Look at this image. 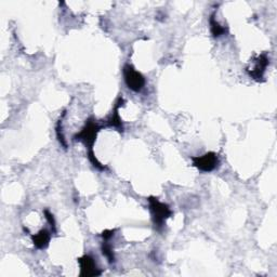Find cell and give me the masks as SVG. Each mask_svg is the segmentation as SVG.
<instances>
[{
  "label": "cell",
  "mask_w": 277,
  "mask_h": 277,
  "mask_svg": "<svg viewBox=\"0 0 277 277\" xmlns=\"http://www.w3.org/2000/svg\"><path fill=\"white\" fill-rule=\"evenodd\" d=\"M268 65H269V57L266 53H262L259 57H258L254 67L251 69H247L248 74L250 75V77H253L255 80L260 81L263 78Z\"/></svg>",
  "instance_id": "obj_6"
},
{
  "label": "cell",
  "mask_w": 277,
  "mask_h": 277,
  "mask_svg": "<svg viewBox=\"0 0 277 277\" xmlns=\"http://www.w3.org/2000/svg\"><path fill=\"white\" fill-rule=\"evenodd\" d=\"M124 77L127 87L134 92H140L145 86V78L143 75L129 64L124 67Z\"/></svg>",
  "instance_id": "obj_4"
},
{
  "label": "cell",
  "mask_w": 277,
  "mask_h": 277,
  "mask_svg": "<svg viewBox=\"0 0 277 277\" xmlns=\"http://www.w3.org/2000/svg\"><path fill=\"white\" fill-rule=\"evenodd\" d=\"M115 231H116V230H107V231H104V232H103V233H102V237L104 238V241H108L109 238L114 236Z\"/></svg>",
  "instance_id": "obj_12"
},
{
  "label": "cell",
  "mask_w": 277,
  "mask_h": 277,
  "mask_svg": "<svg viewBox=\"0 0 277 277\" xmlns=\"http://www.w3.org/2000/svg\"><path fill=\"white\" fill-rule=\"evenodd\" d=\"M209 23H210V30H211V34H212V36H214V37H220V36L225 35V34L228 33V30H229L228 27L221 26V25L216 21L215 13H214V14H211L210 20H209Z\"/></svg>",
  "instance_id": "obj_9"
},
{
  "label": "cell",
  "mask_w": 277,
  "mask_h": 277,
  "mask_svg": "<svg viewBox=\"0 0 277 277\" xmlns=\"http://www.w3.org/2000/svg\"><path fill=\"white\" fill-rule=\"evenodd\" d=\"M102 253H103V255H104L107 258V260H108L109 263L115 262V256H114V253H113V249H112L111 245L107 244V243H103Z\"/></svg>",
  "instance_id": "obj_10"
},
{
  "label": "cell",
  "mask_w": 277,
  "mask_h": 277,
  "mask_svg": "<svg viewBox=\"0 0 277 277\" xmlns=\"http://www.w3.org/2000/svg\"><path fill=\"white\" fill-rule=\"evenodd\" d=\"M101 127L96 124V121L91 117L89 118L86 126L82 128V130L79 133H76L73 139L74 141H81L85 143V145L88 147V150H93V144L95 142L96 135L100 131Z\"/></svg>",
  "instance_id": "obj_2"
},
{
  "label": "cell",
  "mask_w": 277,
  "mask_h": 277,
  "mask_svg": "<svg viewBox=\"0 0 277 277\" xmlns=\"http://www.w3.org/2000/svg\"><path fill=\"white\" fill-rule=\"evenodd\" d=\"M43 214H44V216H46L47 221L49 222L51 229H52V231H53V233H55V232H56V228H55V220H54V218H53V215H52V214H50V212H49L48 210H44V211H43Z\"/></svg>",
  "instance_id": "obj_11"
},
{
  "label": "cell",
  "mask_w": 277,
  "mask_h": 277,
  "mask_svg": "<svg viewBox=\"0 0 277 277\" xmlns=\"http://www.w3.org/2000/svg\"><path fill=\"white\" fill-rule=\"evenodd\" d=\"M149 206L155 228L157 230H160L165 225L167 219L172 216V211L168 205L159 202L157 198L153 196L149 198Z\"/></svg>",
  "instance_id": "obj_1"
},
{
  "label": "cell",
  "mask_w": 277,
  "mask_h": 277,
  "mask_svg": "<svg viewBox=\"0 0 277 277\" xmlns=\"http://www.w3.org/2000/svg\"><path fill=\"white\" fill-rule=\"evenodd\" d=\"M51 235L47 230H41L39 233L31 236L34 246L38 249H44L49 246Z\"/></svg>",
  "instance_id": "obj_8"
},
{
  "label": "cell",
  "mask_w": 277,
  "mask_h": 277,
  "mask_svg": "<svg viewBox=\"0 0 277 277\" xmlns=\"http://www.w3.org/2000/svg\"><path fill=\"white\" fill-rule=\"evenodd\" d=\"M80 266V276L82 277H91L101 275V271L96 267L93 258L90 256H83L78 259Z\"/></svg>",
  "instance_id": "obj_5"
},
{
  "label": "cell",
  "mask_w": 277,
  "mask_h": 277,
  "mask_svg": "<svg viewBox=\"0 0 277 277\" xmlns=\"http://www.w3.org/2000/svg\"><path fill=\"white\" fill-rule=\"evenodd\" d=\"M193 166L196 167L198 170H201L203 172H210L214 171L219 167L220 164V160L216 153L209 152L206 153L202 156H195L192 157Z\"/></svg>",
  "instance_id": "obj_3"
},
{
  "label": "cell",
  "mask_w": 277,
  "mask_h": 277,
  "mask_svg": "<svg viewBox=\"0 0 277 277\" xmlns=\"http://www.w3.org/2000/svg\"><path fill=\"white\" fill-rule=\"evenodd\" d=\"M122 103H124V99L119 98L117 103H116L115 107H114V113L111 115V117H109L108 120H107V125L109 127L117 129V130L120 131V132L124 131V126H122V121H121V118H120V116H119L118 109L122 105Z\"/></svg>",
  "instance_id": "obj_7"
}]
</instances>
